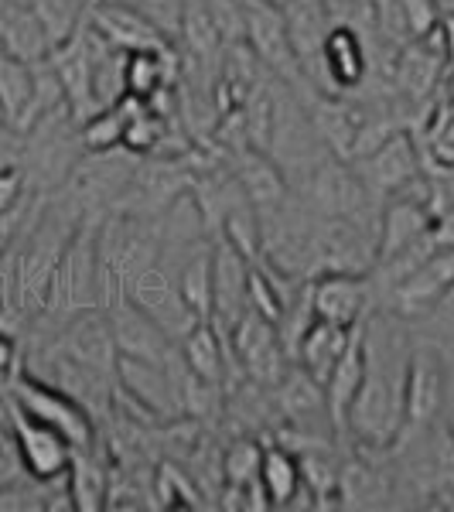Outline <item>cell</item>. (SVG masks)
Wrapping results in <instances>:
<instances>
[{
  "label": "cell",
  "mask_w": 454,
  "mask_h": 512,
  "mask_svg": "<svg viewBox=\"0 0 454 512\" xmlns=\"http://www.w3.org/2000/svg\"><path fill=\"white\" fill-rule=\"evenodd\" d=\"M352 164H356V171L362 175V181H366L369 195H376V198L410 192V185H417V178H420L417 147H414V140H410V134H403V130H393L383 144L373 147L366 158H359Z\"/></svg>",
  "instance_id": "obj_14"
},
{
  "label": "cell",
  "mask_w": 454,
  "mask_h": 512,
  "mask_svg": "<svg viewBox=\"0 0 454 512\" xmlns=\"http://www.w3.org/2000/svg\"><path fill=\"white\" fill-rule=\"evenodd\" d=\"M103 311H106V318H110L113 338H117L120 362H140V366L164 369V359L175 349V342L130 301L127 291L106 297Z\"/></svg>",
  "instance_id": "obj_12"
},
{
  "label": "cell",
  "mask_w": 454,
  "mask_h": 512,
  "mask_svg": "<svg viewBox=\"0 0 454 512\" xmlns=\"http://www.w3.org/2000/svg\"><path fill=\"white\" fill-rule=\"evenodd\" d=\"M123 291H127L130 301H134L175 345L192 332L198 321H202L185 301H181L178 284H175V270H168L164 260H154L151 267L137 270V274L127 280Z\"/></svg>",
  "instance_id": "obj_8"
},
{
  "label": "cell",
  "mask_w": 454,
  "mask_h": 512,
  "mask_svg": "<svg viewBox=\"0 0 454 512\" xmlns=\"http://www.w3.org/2000/svg\"><path fill=\"white\" fill-rule=\"evenodd\" d=\"M178 294L202 321H212V239H198L175 270Z\"/></svg>",
  "instance_id": "obj_23"
},
{
  "label": "cell",
  "mask_w": 454,
  "mask_h": 512,
  "mask_svg": "<svg viewBox=\"0 0 454 512\" xmlns=\"http://www.w3.org/2000/svg\"><path fill=\"white\" fill-rule=\"evenodd\" d=\"M400 14H403V21H407V28L414 31V38L434 35V28H437L434 0H400Z\"/></svg>",
  "instance_id": "obj_32"
},
{
  "label": "cell",
  "mask_w": 454,
  "mask_h": 512,
  "mask_svg": "<svg viewBox=\"0 0 454 512\" xmlns=\"http://www.w3.org/2000/svg\"><path fill=\"white\" fill-rule=\"evenodd\" d=\"M65 489H69L72 509L99 512L106 509V489H110V472L99 465L93 448L72 451L69 472H65Z\"/></svg>",
  "instance_id": "obj_25"
},
{
  "label": "cell",
  "mask_w": 454,
  "mask_h": 512,
  "mask_svg": "<svg viewBox=\"0 0 454 512\" xmlns=\"http://www.w3.org/2000/svg\"><path fill=\"white\" fill-rule=\"evenodd\" d=\"M301 202L318 219H366L373 195H369L356 164L335 158V154H325L304 175Z\"/></svg>",
  "instance_id": "obj_6"
},
{
  "label": "cell",
  "mask_w": 454,
  "mask_h": 512,
  "mask_svg": "<svg viewBox=\"0 0 454 512\" xmlns=\"http://www.w3.org/2000/svg\"><path fill=\"white\" fill-rule=\"evenodd\" d=\"M175 82V55L171 48H137L127 52V96L154 99Z\"/></svg>",
  "instance_id": "obj_24"
},
{
  "label": "cell",
  "mask_w": 454,
  "mask_h": 512,
  "mask_svg": "<svg viewBox=\"0 0 454 512\" xmlns=\"http://www.w3.org/2000/svg\"><path fill=\"white\" fill-rule=\"evenodd\" d=\"M246 277H250V260L236 253L226 239H212V325L222 335L246 311Z\"/></svg>",
  "instance_id": "obj_17"
},
{
  "label": "cell",
  "mask_w": 454,
  "mask_h": 512,
  "mask_svg": "<svg viewBox=\"0 0 454 512\" xmlns=\"http://www.w3.org/2000/svg\"><path fill=\"white\" fill-rule=\"evenodd\" d=\"M181 359L188 362V369L198 373L209 383H226V366H229V345L226 335L219 332L212 321H198V325L178 342Z\"/></svg>",
  "instance_id": "obj_22"
},
{
  "label": "cell",
  "mask_w": 454,
  "mask_h": 512,
  "mask_svg": "<svg viewBox=\"0 0 454 512\" xmlns=\"http://www.w3.org/2000/svg\"><path fill=\"white\" fill-rule=\"evenodd\" d=\"M431 229H434L431 198H414L407 192L390 195L383 212H379V226H376V267L393 260V256H400L403 250H410Z\"/></svg>",
  "instance_id": "obj_15"
},
{
  "label": "cell",
  "mask_w": 454,
  "mask_h": 512,
  "mask_svg": "<svg viewBox=\"0 0 454 512\" xmlns=\"http://www.w3.org/2000/svg\"><path fill=\"white\" fill-rule=\"evenodd\" d=\"M103 216H82L76 233L65 243L59 267L52 274L45 294V308L35 321L52 325L55 332L89 308H99V256H96V233Z\"/></svg>",
  "instance_id": "obj_1"
},
{
  "label": "cell",
  "mask_w": 454,
  "mask_h": 512,
  "mask_svg": "<svg viewBox=\"0 0 454 512\" xmlns=\"http://www.w3.org/2000/svg\"><path fill=\"white\" fill-rule=\"evenodd\" d=\"M233 175L243 188V195L257 205V212H267L291 195V181L287 171L280 168L274 154L260 151V147H243L233 154Z\"/></svg>",
  "instance_id": "obj_18"
},
{
  "label": "cell",
  "mask_w": 454,
  "mask_h": 512,
  "mask_svg": "<svg viewBox=\"0 0 454 512\" xmlns=\"http://www.w3.org/2000/svg\"><path fill=\"white\" fill-rule=\"evenodd\" d=\"M21 373V352H18V342H14L11 332L0 328V393L11 390V383L18 379Z\"/></svg>",
  "instance_id": "obj_33"
},
{
  "label": "cell",
  "mask_w": 454,
  "mask_h": 512,
  "mask_svg": "<svg viewBox=\"0 0 454 512\" xmlns=\"http://www.w3.org/2000/svg\"><path fill=\"white\" fill-rule=\"evenodd\" d=\"M366 321H359V325L352 328L349 345H345V352L338 355L335 369L325 379L328 420H332V431H335L338 444L349 437V407L362 386V376H366Z\"/></svg>",
  "instance_id": "obj_16"
},
{
  "label": "cell",
  "mask_w": 454,
  "mask_h": 512,
  "mask_svg": "<svg viewBox=\"0 0 454 512\" xmlns=\"http://www.w3.org/2000/svg\"><path fill=\"white\" fill-rule=\"evenodd\" d=\"M4 417H7V424H11L14 444H18L24 475L38 485H55L59 478H65L69 461H72V444L65 441L59 431H52L48 424L24 414L11 396L4 400Z\"/></svg>",
  "instance_id": "obj_9"
},
{
  "label": "cell",
  "mask_w": 454,
  "mask_h": 512,
  "mask_svg": "<svg viewBox=\"0 0 454 512\" xmlns=\"http://www.w3.org/2000/svg\"><path fill=\"white\" fill-rule=\"evenodd\" d=\"M284 21H287V35H291L294 55L301 59V65H308L311 55H318L328 28H332V24H328L325 0H287Z\"/></svg>",
  "instance_id": "obj_26"
},
{
  "label": "cell",
  "mask_w": 454,
  "mask_h": 512,
  "mask_svg": "<svg viewBox=\"0 0 454 512\" xmlns=\"http://www.w3.org/2000/svg\"><path fill=\"white\" fill-rule=\"evenodd\" d=\"M86 4L89 0H28V7L41 21L52 48H59L62 41H69L82 28V21H86Z\"/></svg>",
  "instance_id": "obj_27"
},
{
  "label": "cell",
  "mask_w": 454,
  "mask_h": 512,
  "mask_svg": "<svg viewBox=\"0 0 454 512\" xmlns=\"http://www.w3.org/2000/svg\"><path fill=\"white\" fill-rule=\"evenodd\" d=\"M7 396L18 403L24 414H31L41 424L52 427V431H59L72 444V451H86L96 444V417L65 390L48 383V379L21 369Z\"/></svg>",
  "instance_id": "obj_4"
},
{
  "label": "cell",
  "mask_w": 454,
  "mask_h": 512,
  "mask_svg": "<svg viewBox=\"0 0 454 512\" xmlns=\"http://www.w3.org/2000/svg\"><path fill=\"white\" fill-rule=\"evenodd\" d=\"M246 4V45L257 55L270 76L284 79L287 86H301V59L294 55L291 35H287L284 7L267 0H243Z\"/></svg>",
  "instance_id": "obj_11"
},
{
  "label": "cell",
  "mask_w": 454,
  "mask_h": 512,
  "mask_svg": "<svg viewBox=\"0 0 454 512\" xmlns=\"http://www.w3.org/2000/svg\"><path fill=\"white\" fill-rule=\"evenodd\" d=\"M352 328H356V325H352ZM352 328H342V325H332V321L315 318L308 325V332L301 335V342H297L294 362L301 369H308V373L315 376L321 386H325V379L335 369L338 355H342L345 345H349Z\"/></svg>",
  "instance_id": "obj_20"
},
{
  "label": "cell",
  "mask_w": 454,
  "mask_h": 512,
  "mask_svg": "<svg viewBox=\"0 0 454 512\" xmlns=\"http://www.w3.org/2000/svg\"><path fill=\"white\" fill-rule=\"evenodd\" d=\"M123 130H127V113L120 106H103L93 117L79 123L82 151H113L123 147Z\"/></svg>",
  "instance_id": "obj_29"
},
{
  "label": "cell",
  "mask_w": 454,
  "mask_h": 512,
  "mask_svg": "<svg viewBox=\"0 0 454 512\" xmlns=\"http://www.w3.org/2000/svg\"><path fill=\"white\" fill-rule=\"evenodd\" d=\"M260 461H263V441L236 437L219 458L222 482L233 485V489H246V485L260 482Z\"/></svg>",
  "instance_id": "obj_28"
},
{
  "label": "cell",
  "mask_w": 454,
  "mask_h": 512,
  "mask_svg": "<svg viewBox=\"0 0 454 512\" xmlns=\"http://www.w3.org/2000/svg\"><path fill=\"white\" fill-rule=\"evenodd\" d=\"M321 69L335 89H359L369 76V55L352 24H332L318 48Z\"/></svg>",
  "instance_id": "obj_19"
},
{
  "label": "cell",
  "mask_w": 454,
  "mask_h": 512,
  "mask_svg": "<svg viewBox=\"0 0 454 512\" xmlns=\"http://www.w3.org/2000/svg\"><path fill=\"white\" fill-rule=\"evenodd\" d=\"M454 294V239L434 246L410 274H403L390 291H383V301L396 321H417L441 308Z\"/></svg>",
  "instance_id": "obj_5"
},
{
  "label": "cell",
  "mask_w": 454,
  "mask_h": 512,
  "mask_svg": "<svg viewBox=\"0 0 454 512\" xmlns=\"http://www.w3.org/2000/svg\"><path fill=\"white\" fill-rule=\"evenodd\" d=\"M308 297L315 318L352 328L369 318L376 287L369 274H321L308 280Z\"/></svg>",
  "instance_id": "obj_13"
},
{
  "label": "cell",
  "mask_w": 454,
  "mask_h": 512,
  "mask_svg": "<svg viewBox=\"0 0 454 512\" xmlns=\"http://www.w3.org/2000/svg\"><path fill=\"white\" fill-rule=\"evenodd\" d=\"M45 345L62 355H69V359L79 362V366L96 369V373H103L120 383V349H117V338H113L110 318H106L103 308H89L72 321H65Z\"/></svg>",
  "instance_id": "obj_10"
},
{
  "label": "cell",
  "mask_w": 454,
  "mask_h": 512,
  "mask_svg": "<svg viewBox=\"0 0 454 512\" xmlns=\"http://www.w3.org/2000/svg\"><path fill=\"white\" fill-rule=\"evenodd\" d=\"M28 188H31L28 175H24V168L18 161L0 164V216L28 205Z\"/></svg>",
  "instance_id": "obj_30"
},
{
  "label": "cell",
  "mask_w": 454,
  "mask_h": 512,
  "mask_svg": "<svg viewBox=\"0 0 454 512\" xmlns=\"http://www.w3.org/2000/svg\"><path fill=\"white\" fill-rule=\"evenodd\" d=\"M226 345H229V362H239L243 376L260 383L263 390H274L280 376L287 373V366H291V355H287L284 342H280L277 325L250 308L226 332Z\"/></svg>",
  "instance_id": "obj_7"
},
{
  "label": "cell",
  "mask_w": 454,
  "mask_h": 512,
  "mask_svg": "<svg viewBox=\"0 0 454 512\" xmlns=\"http://www.w3.org/2000/svg\"><path fill=\"white\" fill-rule=\"evenodd\" d=\"M451 355L441 342H417L403 366V434H424L444 420Z\"/></svg>",
  "instance_id": "obj_2"
},
{
  "label": "cell",
  "mask_w": 454,
  "mask_h": 512,
  "mask_svg": "<svg viewBox=\"0 0 454 512\" xmlns=\"http://www.w3.org/2000/svg\"><path fill=\"white\" fill-rule=\"evenodd\" d=\"M376 229L366 219H315L304 280L321 274H373Z\"/></svg>",
  "instance_id": "obj_3"
},
{
  "label": "cell",
  "mask_w": 454,
  "mask_h": 512,
  "mask_svg": "<svg viewBox=\"0 0 454 512\" xmlns=\"http://www.w3.org/2000/svg\"><path fill=\"white\" fill-rule=\"evenodd\" d=\"M21 478H24V465H21L18 444H14V434H11L7 417H0V489L18 485Z\"/></svg>",
  "instance_id": "obj_31"
},
{
  "label": "cell",
  "mask_w": 454,
  "mask_h": 512,
  "mask_svg": "<svg viewBox=\"0 0 454 512\" xmlns=\"http://www.w3.org/2000/svg\"><path fill=\"white\" fill-rule=\"evenodd\" d=\"M260 485L270 499V509H294L297 495H301V489H304L297 454L291 448H284L280 441L263 444Z\"/></svg>",
  "instance_id": "obj_21"
}]
</instances>
